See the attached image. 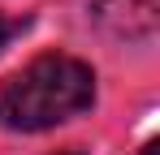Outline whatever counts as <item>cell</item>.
<instances>
[{"mask_svg": "<svg viewBox=\"0 0 160 155\" xmlns=\"http://www.w3.org/2000/svg\"><path fill=\"white\" fill-rule=\"evenodd\" d=\"M138 155H160V142H156V138H152V142H147V147H143V151H138Z\"/></svg>", "mask_w": 160, "mask_h": 155, "instance_id": "cell-4", "label": "cell"}, {"mask_svg": "<svg viewBox=\"0 0 160 155\" xmlns=\"http://www.w3.org/2000/svg\"><path fill=\"white\" fill-rule=\"evenodd\" d=\"M26 26H30V17H9V13H0V52L9 48L18 35H26Z\"/></svg>", "mask_w": 160, "mask_h": 155, "instance_id": "cell-2", "label": "cell"}, {"mask_svg": "<svg viewBox=\"0 0 160 155\" xmlns=\"http://www.w3.org/2000/svg\"><path fill=\"white\" fill-rule=\"evenodd\" d=\"M95 108V69L69 52H39L0 78V125L13 134H43Z\"/></svg>", "mask_w": 160, "mask_h": 155, "instance_id": "cell-1", "label": "cell"}, {"mask_svg": "<svg viewBox=\"0 0 160 155\" xmlns=\"http://www.w3.org/2000/svg\"><path fill=\"white\" fill-rule=\"evenodd\" d=\"M52 155H91V151H82V147H61V151H52Z\"/></svg>", "mask_w": 160, "mask_h": 155, "instance_id": "cell-3", "label": "cell"}]
</instances>
